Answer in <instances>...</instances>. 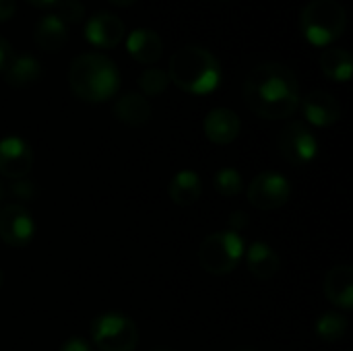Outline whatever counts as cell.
Here are the masks:
<instances>
[{
  "label": "cell",
  "instance_id": "cell-10",
  "mask_svg": "<svg viewBox=\"0 0 353 351\" xmlns=\"http://www.w3.org/2000/svg\"><path fill=\"white\" fill-rule=\"evenodd\" d=\"M33 168V151L21 137H6L0 141V174L19 180Z\"/></svg>",
  "mask_w": 353,
  "mask_h": 351
},
{
  "label": "cell",
  "instance_id": "cell-27",
  "mask_svg": "<svg viewBox=\"0 0 353 351\" xmlns=\"http://www.w3.org/2000/svg\"><path fill=\"white\" fill-rule=\"evenodd\" d=\"M12 56H14L12 46L8 43V39H6V37H2V35H0V72L8 66V62L12 60Z\"/></svg>",
  "mask_w": 353,
  "mask_h": 351
},
{
  "label": "cell",
  "instance_id": "cell-14",
  "mask_svg": "<svg viewBox=\"0 0 353 351\" xmlns=\"http://www.w3.org/2000/svg\"><path fill=\"white\" fill-rule=\"evenodd\" d=\"M325 296L327 300L341 308L352 310L353 308V269L350 265L333 267L325 277Z\"/></svg>",
  "mask_w": 353,
  "mask_h": 351
},
{
  "label": "cell",
  "instance_id": "cell-24",
  "mask_svg": "<svg viewBox=\"0 0 353 351\" xmlns=\"http://www.w3.org/2000/svg\"><path fill=\"white\" fill-rule=\"evenodd\" d=\"M213 186H215V190L221 194V197H236V194H240L242 192V176H240V172L238 170H234V168H223V170H219L217 174H215V178H213Z\"/></svg>",
  "mask_w": 353,
  "mask_h": 351
},
{
  "label": "cell",
  "instance_id": "cell-35",
  "mask_svg": "<svg viewBox=\"0 0 353 351\" xmlns=\"http://www.w3.org/2000/svg\"><path fill=\"white\" fill-rule=\"evenodd\" d=\"M153 351H172V350H168V348H157V350H153Z\"/></svg>",
  "mask_w": 353,
  "mask_h": 351
},
{
  "label": "cell",
  "instance_id": "cell-2",
  "mask_svg": "<svg viewBox=\"0 0 353 351\" xmlns=\"http://www.w3.org/2000/svg\"><path fill=\"white\" fill-rule=\"evenodd\" d=\"M168 77L178 89L190 95H209L221 85V66L209 50L182 46L170 58Z\"/></svg>",
  "mask_w": 353,
  "mask_h": 351
},
{
  "label": "cell",
  "instance_id": "cell-15",
  "mask_svg": "<svg viewBox=\"0 0 353 351\" xmlns=\"http://www.w3.org/2000/svg\"><path fill=\"white\" fill-rule=\"evenodd\" d=\"M126 50L137 62L153 64L163 54V41H161L159 33H155L151 29H134L126 37Z\"/></svg>",
  "mask_w": 353,
  "mask_h": 351
},
{
  "label": "cell",
  "instance_id": "cell-25",
  "mask_svg": "<svg viewBox=\"0 0 353 351\" xmlns=\"http://www.w3.org/2000/svg\"><path fill=\"white\" fill-rule=\"evenodd\" d=\"M54 6H56V10L52 14H56L66 27L70 23H79L85 14V6L79 0H58Z\"/></svg>",
  "mask_w": 353,
  "mask_h": 351
},
{
  "label": "cell",
  "instance_id": "cell-22",
  "mask_svg": "<svg viewBox=\"0 0 353 351\" xmlns=\"http://www.w3.org/2000/svg\"><path fill=\"white\" fill-rule=\"evenodd\" d=\"M347 329H350V321H347V317H343L339 312H325L316 321V335L329 343L343 339Z\"/></svg>",
  "mask_w": 353,
  "mask_h": 351
},
{
  "label": "cell",
  "instance_id": "cell-19",
  "mask_svg": "<svg viewBox=\"0 0 353 351\" xmlns=\"http://www.w3.org/2000/svg\"><path fill=\"white\" fill-rule=\"evenodd\" d=\"M203 192V184L196 172L192 170H182L178 172L170 184H168V194L172 199V203L180 205V207H190L199 201Z\"/></svg>",
  "mask_w": 353,
  "mask_h": 351
},
{
  "label": "cell",
  "instance_id": "cell-7",
  "mask_svg": "<svg viewBox=\"0 0 353 351\" xmlns=\"http://www.w3.org/2000/svg\"><path fill=\"white\" fill-rule=\"evenodd\" d=\"M277 147H279L281 157L296 168H304L312 163L319 153V141L314 132L310 130L308 124L298 122V120L288 122V126L281 128Z\"/></svg>",
  "mask_w": 353,
  "mask_h": 351
},
{
  "label": "cell",
  "instance_id": "cell-17",
  "mask_svg": "<svg viewBox=\"0 0 353 351\" xmlns=\"http://www.w3.org/2000/svg\"><path fill=\"white\" fill-rule=\"evenodd\" d=\"M68 39V27L56 14H43L33 29V41L43 52H58Z\"/></svg>",
  "mask_w": 353,
  "mask_h": 351
},
{
  "label": "cell",
  "instance_id": "cell-34",
  "mask_svg": "<svg viewBox=\"0 0 353 351\" xmlns=\"http://www.w3.org/2000/svg\"><path fill=\"white\" fill-rule=\"evenodd\" d=\"M2 283H4V273L0 271V288H2Z\"/></svg>",
  "mask_w": 353,
  "mask_h": 351
},
{
  "label": "cell",
  "instance_id": "cell-29",
  "mask_svg": "<svg viewBox=\"0 0 353 351\" xmlns=\"http://www.w3.org/2000/svg\"><path fill=\"white\" fill-rule=\"evenodd\" d=\"M246 223H248V219H246V213H242V211H238V213H232L230 215V232H236V234H240L244 228H246Z\"/></svg>",
  "mask_w": 353,
  "mask_h": 351
},
{
  "label": "cell",
  "instance_id": "cell-33",
  "mask_svg": "<svg viewBox=\"0 0 353 351\" xmlns=\"http://www.w3.org/2000/svg\"><path fill=\"white\" fill-rule=\"evenodd\" d=\"M234 351H256L254 348H238V350H234Z\"/></svg>",
  "mask_w": 353,
  "mask_h": 351
},
{
  "label": "cell",
  "instance_id": "cell-21",
  "mask_svg": "<svg viewBox=\"0 0 353 351\" xmlns=\"http://www.w3.org/2000/svg\"><path fill=\"white\" fill-rule=\"evenodd\" d=\"M321 70L327 79L337 81V83H347L352 79L353 62L352 54L343 48H327L321 54Z\"/></svg>",
  "mask_w": 353,
  "mask_h": 351
},
{
  "label": "cell",
  "instance_id": "cell-36",
  "mask_svg": "<svg viewBox=\"0 0 353 351\" xmlns=\"http://www.w3.org/2000/svg\"><path fill=\"white\" fill-rule=\"evenodd\" d=\"M0 197H2V182H0Z\"/></svg>",
  "mask_w": 353,
  "mask_h": 351
},
{
  "label": "cell",
  "instance_id": "cell-9",
  "mask_svg": "<svg viewBox=\"0 0 353 351\" xmlns=\"http://www.w3.org/2000/svg\"><path fill=\"white\" fill-rule=\"evenodd\" d=\"M33 234H35V221L23 205L10 203V205L2 207L0 238L4 244H8L12 248H23L33 240Z\"/></svg>",
  "mask_w": 353,
  "mask_h": 351
},
{
  "label": "cell",
  "instance_id": "cell-26",
  "mask_svg": "<svg viewBox=\"0 0 353 351\" xmlns=\"http://www.w3.org/2000/svg\"><path fill=\"white\" fill-rule=\"evenodd\" d=\"M12 194H14L19 201H29V199L35 197V184H33L31 180H27V178H19V180H14V184H12Z\"/></svg>",
  "mask_w": 353,
  "mask_h": 351
},
{
  "label": "cell",
  "instance_id": "cell-16",
  "mask_svg": "<svg viewBox=\"0 0 353 351\" xmlns=\"http://www.w3.org/2000/svg\"><path fill=\"white\" fill-rule=\"evenodd\" d=\"M246 252V267L250 271V275H254L261 281H269L279 273L281 261L277 257V252L265 244V242H254Z\"/></svg>",
  "mask_w": 353,
  "mask_h": 351
},
{
  "label": "cell",
  "instance_id": "cell-5",
  "mask_svg": "<svg viewBox=\"0 0 353 351\" xmlns=\"http://www.w3.org/2000/svg\"><path fill=\"white\" fill-rule=\"evenodd\" d=\"M244 240L236 232L209 234L199 246V265L211 275L232 273L244 257Z\"/></svg>",
  "mask_w": 353,
  "mask_h": 351
},
{
  "label": "cell",
  "instance_id": "cell-20",
  "mask_svg": "<svg viewBox=\"0 0 353 351\" xmlns=\"http://www.w3.org/2000/svg\"><path fill=\"white\" fill-rule=\"evenodd\" d=\"M2 74L10 87H27L41 77V64L33 54H19L12 56Z\"/></svg>",
  "mask_w": 353,
  "mask_h": 351
},
{
  "label": "cell",
  "instance_id": "cell-4",
  "mask_svg": "<svg viewBox=\"0 0 353 351\" xmlns=\"http://www.w3.org/2000/svg\"><path fill=\"white\" fill-rule=\"evenodd\" d=\"M347 27V12L337 0H312L300 12V31L314 48H329Z\"/></svg>",
  "mask_w": 353,
  "mask_h": 351
},
{
  "label": "cell",
  "instance_id": "cell-30",
  "mask_svg": "<svg viewBox=\"0 0 353 351\" xmlns=\"http://www.w3.org/2000/svg\"><path fill=\"white\" fill-rule=\"evenodd\" d=\"M17 10V2L14 0H0V23L8 21Z\"/></svg>",
  "mask_w": 353,
  "mask_h": 351
},
{
  "label": "cell",
  "instance_id": "cell-32",
  "mask_svg": "<svg viewBox=\"0 0 353 351\" xmlns=\"http://www.w3.org/2000/svg\"><path fill=\"white\" fill-rule=\"evenodd\" d=\"M110 4H114V6H132L137 0H108Z\"/></svg>",
  "mask_w": 353,
  "mask_h": 351
},
{
  "label": "cell",
  "instance_id": "cell-18",
  "mask_svg": "<svg viewBox=\"0 0 353 351\" xmlns=\"http://www.w3.org/2000/svg\"><path fill=\"white\" fill-rule=\"evenodd\" d=\"M114 116L128 126H143L151 118V103L141 93H124L114 103Z\"/></svg>",
  "mask_w": 353,
  "mask_h": 351
},
{
  "label": "cell",
  "instance_id": "cell-28",
  "mask_svg": "<svg viewBox=\"0 0 353 351\" xmlns=\"http://www.w3.org/2000/svg\"><path fill=\"white\" fill-rule=\"evenodd\" d=\"M60 351H93V350H91V345H89L85 339H81V337H72V339H68L66 343H62Z\"/></svg>",
  "mask_w": 353,
  "mask_h": 351
},
{
  "label": "cell",
  "instance_id": "cell-31",
  "mask_svg": "<svg viewBox=\"0 0 353 351\" xmlns=\"http://www.w3.org/2000/svg\"><path fill=\"white\" fill-rule=\"evenodd\" d=\"M27 2L33 6H39V8H48V6H54L58 0H27Z\"/></svg>",
  "mask_w": 353,
  "mask_h": 351
},
{
  "label": "cell",
  "instance_id": "cell-12",
  "mask_svg": "<svg viewBox=\"0 0 353 351\" xmlns=\"http://www.w3.org/2000/svg\"><path fill=\"white\" fill-rule=\"evenodd\" d=\"M300 103H302L304 118L314 126L327 128L339 122L341 118V106L337 97L331 95L329 91H323V89L310 91L304 99H300Z\"/></svg>",
  "mask_w": 353,
  "mask_h": 351
},
{
  "label": "cell",
  "instance_id": "cell-11",
  "mask_svg": "<svg viewBox=\"0 0 353 351\" xmlns=\"http://www.w3.org/2000/svg\"><path fill=\"white\" fill-rule=\"evenodd\" d=\"M126 35V25L120 17L110 12H97L85 23V39L101 50H112L122 43Z\"/></svg>",
  "mask_w": 353,
  "mask_h": 351
},
{
  "label": "cell",
  "instance_id": "cell-8",
  "mask_svg": "<svg viewBox=\"0 0 353 351\" xmlns=\"http://www.w3.org/2000/svg\"><path fill=\"white\" fill-rule=\"evenodd\" d=\"M248 203L259 211H275L288 205L292 197V184L277 172H261L246 190Z\"/></svg>",
  "mask_w": 353,
  "mask_h": 351
},
{
  "label": "cell",
  "instance_id": "cell-1",
  "mask_svg": "<svg viewBox=\"0 0 353 351\" xmlns=\"http://www.w3.org/2000/svg\"><path fill=\"white\" fill-rule=\"evenodd\" d=\"M244 101L265 120H285L300 108V83L290 66L263 62L244 81Z\"/></svg>",
  "mask_w": 353,
  "mask_h": 351
},
{
  "label": "cell",
  "instance_id": "cell-23",
  "mask_svg": "<svg viewBox=\"0 0 353 351\" xmlns=\"http://www.w3.org/2000/svg\"><path fill=\"white\" fill-rule=\"evenodd\" d=\"M170 85V77L161 68H147L139 74V87L145 95H161Z\"/></svg>",
  "mask_w": 353,
  "mask_h": 351
},
{
  "label": "cell",
  "instance_id": "cell-13",
  "mask_svg": "<svg viewBox=\"0 0 353 351\" xmlns=\"http://www.w3.org/2000/svg\"><path fill=\"white\" fill-rule=\"evenodd\" d=\"M205 137L215 145H230L240 137L242 122L240 116L230 108H215L205 116L203 122Z\"/></svg>",
  "mask_w": 353,
  "mask_h": 351
},
{
  "label": "cell",
  "instance_id": "cell-3",
  "mask_svg": "<svg viewBox=\"0 0 353 351\" xmlns=\"http://www.w3.org/2000/svg\"><path fill=\"white\" fill-rule=\"evenodd\" d=\"M68 85L81 101L101 103L118 93L120 70L105 54L87 52L72 60L68 68Z\"/></svg>",
  "mask_w": 353,
  "mask_h": 351
},
{
  "label": "cell",
  "instance_id": "cell-6",
  "mask_svg": "<svg viewBox=\"0 0 353 351\" xmlns=\"http://www.w3.org/2000/svg\"><path fill=\"white\" fill-rule=\"evenodd\" d=\"M91 339L99 351H134L139 345V329L126 314L103 312L91 323Z\"/></svg>",
  "mask_w": 353,
  "mask_h": 351
}]
</instances>
